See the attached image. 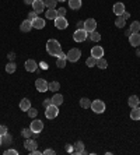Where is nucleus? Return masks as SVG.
<instances>
[{
    "label": "nucleus",
    "instance_id": "1",
    "mask_svg": "<svg viewBox=\"0 0 140 155\" xmlns=\"http://www.w3.org/2000/svg\"><path fill=\"white\" fill-rule=\"evenodd\" d=\"M46 51L50 56H56V58H58L59 54L62 53V46H60V43H59V41H56V39H49L48 41L46 42Z\"/></svg>",
    "mask_w": 140,
    "mask_h": 155
},
{
    "label": "nucleus",
    "instance_id": "2",
    "mask_svg": "<svg viewBox=\"0 0 140 155\" xmlns=\"http://www.w3.org/2000/svg\"><path fill=\"white\" fill-rule=\"evenodd\" d=\"M80 58H81V51H80V49H77V48H72V49L66 53V60L72 61V63L77 61Z\"/></svg>",
    "mask_w": 140,
    "mask_h": 155
},
{
    "label": "nucleus",
    "instance_id": "3",
    "mask_svg": "<svg viewBox=\"0 0 140 155\" xmlns=\"http://www.w3.org/2000/svg\"><path fill=\"white\" fill-rule=\"evenodd\" d=\"M91 109H93L94 113L100 115V113H104V112H105L107 106H105L104 101H101V99H95V101L91 102Z\"/></svg>",
    "mask_w": 140,
    "mask_h": 155
},
{
    "label": "nucleus",
    "instance_id": "4",
    "mask_svg": "<svg viewBox=\"0 0 140 155\" xmlns=\"http://www.w3.org/2000/svg\"><path fill=\"white\" fill-rule=\"evenodd\" d=\"M45 116H46L48 119H55V117H58L59 115V106L56 105H49L48 108H45Z\"/></svg>",
    "mask_w": 140,
    "mask_h": 155
},
{
    "label": "nucleus",
    "instance_id": "5",
    "mask_svg": "<svg viewBox=\"0 0 140 155\" xmlns=\"http://www.w3.org/2000/svg\"><path fill=\"white\" fill-rule=\"evenodd\" d=\"M87 36H88V32L86 29H76L74 34H73V39L76 42H84L87 39Z\"/></svg>",
    "mask_w": 140,
    "mask_h": 155
},
{
    "label": "nucleus",
    "instance_id": "6",
    "mask_svg": "<svg viewBox=\"0 0 140 155\" xmlns=\"http://www.w3.org/2000/svg\"><path fill=\"white\" fill-rule=\"evenodd\" d=\"M48 85H49V84H48V81L45 78H38L35 81V88L38 91H39V92H45V91H49L48 90Z\"/></svg>",
    "mask_w": 140,
    "mask_h": 155
},
{
    "label": "nucleus",
    "instance_id": "7",
    "mask_svg": "<svg viewBox=\"0 0 140 155\" xmlns=\"http://www.w3.org/2000/svg\"><path fill=\"white\" fill-rule=\"evenodd\" d=\"M95 28H97V21H95L94 18H88V20L84 21V29H86L88 34L95 31Z\"/></svg>",
    "mask_w": 140,
    "mask_h": 155
},
{
    "label": "nucleus",
    "instance_id": "8",
    "mask_svg": "<svg viewBox=\"0 0 140 155\" xmlns=\"http://www.w3.org/2000/svg\"><path fill=\"white\" fill-rule=\"evenodd\" d=\"M53 21H55V27L59 28V29H66L67 28V25H69L67 20H66L65 17H56Z\"/></svg>",
    "mask_w": 140,
    "mask_h": 155
},
{
    "label": "nucleus",
    "instance_id": "9",
    "mask_svg": "<svg viewBox=\"0 0 140 155\" xmlns=\"http://www.w3.org/2000/svg\"><path fill=\"white\" fill-rule=\"evenodd\" d=\"M91 56H94L95 59H101V58H104V48L100 46V45H97V46H94L93 49H91Z\"/></svg>",
    "mask_w": 140,
    "mask_h": 155
},
{
    "label": "nucleus",
    "instance_id": "10",
    "mask_svg": "<svg viewBox=\"0 0 140 155\" xmlns=\"http://www.w3.org/2000/svg\"><path fill=\"white\" fill-rule=\"evenodd\" d=\"M36 69H38V63H36L35 60L28 59V60L25 61V70H27V71L34 73V71H36Z\"/></svg>",
    "mask_w": 140,
    "mask_h": 155
},
{
    "label": "nucleus",
    "instance_id": "11",
    "mask_svg": "<svg viewBox=\"0 0 140 155\" xmlns=\"http://www.w3.org/2000/svg\"><path fill=\"white\" fill-rule=\"evenodd\" d=\"M29 129L32 130L34 133H41V131L43 130V123L41 122V120H34V122H31Z\"/></svg>",
    "mask_w": 140,
    "mask_h": 155
},
{
    "label": "nucleus",
    "instance_id": "12",
    "mask_svg": "<svg viewBox=\"0 0 140 155\" xmlns=\"http://www.w3.org/2000/svg\"><path fill=\"white\" fill-rule=\"evenodd\" d=\"M32 8H34V11H35L36 14L42 13V11L45 10V4H43V0H34Z\"/></svg>",
    "mask_w": 140,
    "mask_h": 155
},
{
    "label": "nucleus",
    "instance_id": "13",
    "mask_svg": "<svg viewBox=\"0 0 140 155\" xmlns=\"http://www.w3.org/2000/svg\"><path fill=\"white\" fill-rule=\"evenodd\" d=\"M112 11L115 13L116 15H122L125 13V4L122 2H118V3L114 4V7H112Z\"/></svg>",
    "mask_w": 140,
    "mask_h": 155
},
{
    "label": "nucleus",
    "instance_id": "14",
    "mask_svg": "<svg viewBox=\"0 0 140 155\" xmlns=\"http://www.w3.org/2000/svg\"><path fill=\"white\" fill-rule=\"evenodd\" d=\"M129 43L132 45V46L137 48L140 45V34L139 32H133L132 35L129 36Z\"/></svg>",
    "mask_w": 140,
    "mask_h": 155
},
{
    "label": "nucleus",
    "instance_id": "15",
    "mask_svg": "<svg viewBox=\"0 0 140 155\" xmlns=\"http://www.w3.org/2000/svg\"><path fill=\"white\" fill-rule=\"evenodd\" d=\"M24 147L27 148V150H28V151H32V150H35V148L38 147V144H36L35 138H25Z\"/></svg>",
    "mask_w": 140,
    "mask_h": 155
},
{
    "label": "nucleus",
    "instance_id": "16",
    "mask_svg": "<svg viewBox=\"0 0 140 155\" xmlns=\"http://www.w3.org/2000/svg\"><path fill=\"white\" fill-rule=\"evenodd\" d=\"M20 29H21L22 32H29V31L32 29V21H29L28 18L24 20V21L21 22V25H20Z\"/></svg>",
    "mask_w": 140,
    "mask_h": 155
},
{
    "label": "nucleus",
    "instance_id": "17",
    "mask_svg": "<svg viewBox=\"0 0 140 155\" xmlns=\"http://www.w3.org/2000/svg\"><path fill=\"white\" fill-rule=\"evenodd\" d=\"M43 27H45V20H43V18L36 17L35 20L32 21V28H35V29H42Z\"/></svg>",
    "mask_w": 140,
    "mask_h": 155
},
{
    "label": "nucleus",
    "instance_id": "18",
    "mask_svg": "<svg viewBox=\"0 0 140 155\" xmlns=\"http://www.w3.org/2000/svg\"><path fill=\"white\" fill-rule=\"evenodd\" d=\"M29 108H31V101H29V99L24 98V99L20 101V109H21L22 112H27Z\"/></svg>",
    "mask_w": 140,
    "mask_h": 155
},
{
    "label": "nucleus",
    "instance_id": "19",
    "mask_svg": "<svg viewBox=\"0 0 140 155\" xmlns=\"http://www.w3.org/2000/svg\"><path fill=\"white\" fill-rule=\"evenodd\" d=\"M73 152L74 154H84V143L83 141H77L73 147Z\"/></svg>",
    "mask_w": 140,
    "mask_h": 155
},
{
    "label": "nucleus",
    "instance_id": "20",
    "mask_svg": "<svg viewBox=\"0 0 140 155\" xmlns=\"http://www.w3.org/2000/svg\"><path fill=\"white\" fill-rule=\"evenodd\" d=\"M50 99H52V105H56V106H60L63 104V95L60 94H55Z\"/></svg>",
    "mask_w": 140,
    "mask_h": 155
},
{
    "label": "nucleus",
    "instance_id": "21",
    "mask_svg": "<svg viewBox=\"0 0 140 155\" xmlns=\"http://www.w3.org/2000/svg\"><path fill=\"white\" fill-rule=\"evenodd\" d=\"M130 119L132 120H140V108L139 106L132 108V110H130Z\"/></svg>",
    "mask_w": 140,
    "mask_h": 155
},
{
    "label": "nucleus",
    "instance_id": "22",
    "mask_svg": "<svg viewBox=\"0 0 140 155\" xmlns=\"http://www.w3.org/2000/svg\"><path fill=\"white\" fill-rule=\"evenodd\" d=\"M69 2V7L72 10H79L81 8V0H67Z\"/></svg>",
    "mask_w": 140,
    "mask_h": 155
},
{
    "label": "nucleus",
    "instance_id": "23",
    "mask_svg": "<svg viewBox=\"0 0 140 155\" xmlns=\"http://www.w3.org/2000/svg\"><path fill=\"white\" fill-rule=\"evenodd\" d=\"M139 97L137 95H132V97H129V101H128V104H129L130 108H136V106H139Z\"/></svg>",
    "mask_w": 140,
    "mask_h": 155
},
{
    "label": "nucleus",
    "instance_id": "24",
    "mask_svg": "<svg viewBox=\"0 0 140 155\" xmlns=\"http://www.w3.org/2000/svg\"><path fill=\"white\" fill-rule=\"evenodd\" d=\"M45 17L48 20H55V18L58 17V11L55 10V8H48V11H45Z\"/></svg>",
    "mask_w": 140,
    "mask_h": 155
},
{
    "label": "nucleus",
    "instance_id": "25",
    "mask_svg": "<svg viewBox=\"0 0 140 155\" xmlns=\"http://www.w3.org/2000/svg\"><path fill=\"white\" fill-rule=\"evenodd\" d=\"M80 106H81L83 109H88V108H91V101L88 99V98H81L80 99Z\"/></svg>",
    "mask_w": 140,
    "mask_h": 155
},
{
    "label": "nucleus",
    "instance_id": "26",
    "mask_svg": "<svg viewBox=\"0 0 140 155\" xmlns=\"http://www.w3.org/2000/svg\"><path fill=\"white\" fill-rule=\"evenodd\" d=\"M15 69H17V66H15L14 61H10V63L6 64V71H7L9 74H13V73L15 71Z\"/></svg>",
    "mask_w": 140,
    "mask_h": 155
},
{
    "label": "nucleus",
    "instance_id": "27",
    "mask_svg": "<svg viewBox=\"0 0 140 155\" xmlns=\"http://www.w3.org/2000/svg\"><path fill=\"white\" fill-rule=\"evenodd\" d=\"M59 88H60V84H59L58 81H52V83H49V85H48V90L52 91V92H56Z\"/></svg>",
    "mask_w": 140,
    "mask_h": 155
},
{
    "label": "nucleus",
    "instance_id": "28",
    "mask_svg": "<svg viewBox=\"0 0 140 155\" xmlns=\"http://www.w3.org/2000/svg\"><path fill=\"white\" fill-rule=\"evenodd\" d=\"M126 24V20L122 17V15H118V18H116V21H115V25L118 27V28H123Z\"/></svg>",
    "mask_w": 140,
    "mask_h": 155
},
{
    "label": "nucleus",
    "instance_id": "29",
    "mask_svg": "<svg viewBox=\"0 0 140 155\" xmlns=\"http://www.w3.org/2000/svg\"><path fill=\"white\" fill-rule=\"evenodd\" d=\"M90 39L93 41V42H100L101 41V34L97 32V31H93V32H90Z\"/></svg>",
    "mask_w": 140,
    "mask_h": 155
},
{
    "label": "nucleus",
    "instance_id": "30",
    "mask_svg": "<svg viewBox=\"0 0 140 155\" xmlns=\"http://www.w3.org/2000/svg\"><path fill=\"white\" fill-rule=\"evenodd\" d=\"M11 141H13V138H11L10 134H4V136H2V143H3V145H10Z\"/></svg>",
    "mask_w": 140,
    "mask_h": 155
},
{
    "label": "nucleus",
    "instance_id": "31",
    "mask_svg": "<svg viewBox=\"0 0 140 155\" xmlns=\"http://www.w3.org/2000/svg\"><path fill=\"white\" fill-rule=\"evenodd\" d=\"M43 4L48 8H55L56 4H58V0H43Z\"/></svg>",
    "mask_w": 140,
    "mask_h": 155
},
{
    "label": "nucleus",
    "instance_id": "32",
    "mask_svg": "<svg viewBox=\"0 0 140 155\" xmlns=\"http://www.w3.org/2000/svg\"><path fill=\"white\" fill-rule=\"evenodd\" d=\"M97 60H98V59H95L94 56H90V58L86 60L87 67H94V66H97Z\"/></svg>",
    "mask_w": 140,
    "mask_h": 155
},
{
    "label": "nucleus",
    "instance_id": "33",
    "mask_svg": "<svg viewBox=\"0 0 140 155\" xmlns=\"http://www.w3.org/2000/svg\"><path fill=\"white\" fill-rule=\"evenodd\" d=\"M32 134H34V131L31 129H24L21 131V136L24 138H31V137H32Z\"/></svg>",
    "mask_w": 140,
    "mask_h": 155
},
{
    "label": "nucleus",
    "instance_id": "34",
    "mask_svg": "<svg viewBox=\"0 0 140 155\" xmlns=\"http://www.w3.org/2000/svg\"><path fill=\"white\" fill-rule=\"evenodd\" d=\"M97 66L100 67V69H107V67H108V61L105 60L104 58H101V59H98V60H97Z\"/></svg>",
    "mask_w": 140,
    "mask_h": 155
},
{
    "label": "nucleus",
    "instance_id": "35",
    "mask_svg": "<svg viewBox=\"0 0 140 155\" xmlns=\"http://www.w3.org/2000/svg\"><path fill=\"white\" fill-rule=\"evenodd\" d=\"M130 31H132V32H139L140 31V22L139 21H135V22H132V24H130Z\"/></svg>",
    "mask_w": 140,
    "mask_h": 155
},
{
    "label": "nucleus",
    "instance_id": "36",
    "mask_svg": "<svg viewBox=\"0 0 140 155\" xmlns=\"http://www.w3.org/2000/svg\"><path fill=\"white\" fill-rule=\"evenodd\" d=\"M56 66H58L59 69H63V67H66V59H59L56 60Z\"/></svg>",
    "mask_w": 140,
    "mask_h": 155
},
{
    "label": "nucleus",
    "instance_id": "37",
    "mask_svg": "<svg viewBox=\"0 0 140 155\" xmlns=\"http://www.w3.org/2000/svg\"><path fill=\"white\" fill-rule=\"evenodd\" d=\"M27 112H28V116H31V117H36V115H38V110L34 108H29Z\"/></svg>",
    "mask_w": 140,
    "mask_h": 155
},
{
    "label": "nucleus",
    "instance_id": "38",
    "mask_svg": "<svg viewBox=\"0 0 140 155\" xmlns=\"http://www.w3.org/2000/svg\"><path fill=\"white\" fill-rule=\"evenodd\" d=\"M56 11H58V17H65V15H66V13H67L65 7H60V8H59V10H56Z\"/></svg>",
    "mask_w": 140,
    "mask_h": 155
},
{
    "label": "nucleus",
    "instance_id": "39",
    "mask_svg": "<svg viewBox=\"0 0 140 155\" xmlns=\"http://www.w3.org/2000/svg\"><path fill=\"white\" fill-rule=\"evenodd\" d=\"M36 17H38V14H36L35 11H29V13H28V20H29V21H34Z\"/></svg>",
    "mask_w": 140,
    "mask_h": 155
},
{
    "label": "nucleus",
    "instance_id": "40",
    "mask_svg": "<svg viewBox=\"0 0 140 155\" xmlns=\"http://www.w3.org/2000/svg\"><path fill=\"white\" fill-rule=\"evenodd\" d=\"M4 154L6 155H18V151H15V150H7V151H4Z\"/></svg>",
    "mask_w": 140,
    "mask_h": 155
},
{
    "label": "nucleus",
    "instance_id": "41",
    "mask_svg": "<svg viewBox=\"0 0 140 155\" xmlns=\"http://www.w3.org/2000/svg\"><path fill=\"white\" fill-rule=\"evenodd\" d=\"M42 154H45V155H55V151H53V150H50V148H46Z\"/></svg>",
    "mask_w": 140,
    "mask_h": 155
},
{
    "label": "nucleus",
    "instance_id": "42",
    "mask_svg": "<svg viewBox=\"0 0 140 155\" xmlns=\"http://www.w3.org/2000/svg\"><path fill=\"white\" fill-rule=\"evenodd\" d=\"M7 133V127L6 126H0V136H4Z\"/></svg>",
    "mask_w": 140,
    "mask_h": 155
},
{
    "label": "nucleus",
    "instance_id": "43",
    "mask_svg": "<svg viewBox=\"0 0 140 155\" xmlns=\"http://www.w3.org/2000/svg\"><path fill=\"white\" fill-rule=\"evenodd\" d=\"M43 106H45V108H48V106H49V105H52V99H43Z\"/></svg>",
    "mask_w": 140,
    "mask_h": 155
},
{
    "label": "nucleus",
    "instance_id": "44",
    "mask_svg": "<svg viewBox=\"0 0 140 155\" xmlns=\"http://www.w3.org/2000/svg\"><path fill=\"white\" fill-rule=\"evenodd\" d=\"M66 152H73V145H70V144H66Z\"/></svg>",
    "mask_w": 140,
    "mask_h": 155
},
{
    "label": "nucleus",
    "instance_id": "45",
    "mask_svg": "<svg viewBox=\"0 0 140 155\" xmlns=\"http://www.w3.org/2000/svg\"><path fill=\"white\" fill-rule=\"evenodd\" d=\"M77 29H84V21L77 22Z\"/></svg>",
    "mask_w": 140,
    "mask_h": 155
},
{
    "label": "nucleus",
    "instance_id": "46",
    "mask_svg": "<svg viewBox=\"0 0 140 155\" xmlns=\"http://www.w3.org/2000/svg\"><path fill=\"white\" fill-rule=\"evenodd\" d=\"M29 154H31V155H41L42 152H39V151H38V150L35 148V150H32V151H29Z\"/></svg>",
    "mask_w": 140,
    "mask_h": 155
},
{
    "label": "nucleus",
    "instance_id": "47",
    "mask_svg": "<svg viewBox=\"0 0 140 155\" xmlns=\"http://www.w3.org/2000/svg\"><path fill=\"white\" fill-rule=\"evenodd\" d=\"M14 58H15V54L13 53V52H10V53H9V59H10V60L13 61V60H14Z\"/></svg>",
    "mask_w": 140,
    "mask_h": 155
},
{
    "label": "nucleus",
    "instance_id": "48",
    "mask_svg": "<svg viewBox=\"0 0 140 155\" xmlns=\"http://www.w3.org/2000/svg\"><path fill=\"white\" fill-rule=\"evenodd\" d=\"M122 17L125 18V20H128V18L130 17V14H129V13H126V11H125V13H123V14H122Z\"/></svg>",
    "mask_w": 140,
    "mask_h": 155
},
{
    "label": "nucleus",
    "instance_id": "49",
    "mask_svg": "<svg viewBox=\"0 0 140 155\" xmlns=\"http://www.w3.org/2000/svg\"><path fill=\"white\" fill-rule=\"evenodd\" d=\"M136 56H137V58H140V46L136 48Z\"/></svg>",
    "mask_w": 140,
    "mask_h": 155
},
{
    "label": "nucleus",
    "instance_id": "50",
    "mask_svg": "<svg viewBox=\"0 0 140 155\" xmlns=\"http://www.w3.org/2000/svg\"><path fill=\"white\" fill-rule=\"evenodd\" d=\"M58 58H59V59H66V53H63V52H62V53L59 54Z\"/></svg>",
    "mask_w": 140,
    "mask_h": 155
},
{
    "label": "nucleus",
    "instance_id": "51",
    "mask_svg": "<svg viewBox=\"0 0 140 155\" xmlns=\"http://www.w3.org/2000/svg\"><path fill=\"white\" fill-rule=\"evenodd\" d=\"M24 2H25V4H31V6L34 3V0H24Z\"/></svg>",
    "mask_w": 140,
    "mask_h": 155
},
{
    "label": "nucleus",
    "instance_id": "52",
    "mask_svg": "<svg viewBox=\"0 0 140 155\" xmlns=\"http://www.w3.org/2000/svg\"><path fill=\"white\" fill-rule=\"evenodd\" d=\"M132 34H133L132 31H130V29H128V31H126V32H125V35H126V36H130V35H132Z\"/></svg>",
    "mask_w": 140,
    "mask_h": 155
},
{
    "label": "nucleus",
    "instance_id": "53",
    "mask_svg": "<svg viewBox=\"0 0 140 155\" xmlns=\"http://www.w3.org/2000/svg\"><path fill=\"white\" fill-rule=\"evenodd\" d=\"M2 144H3V143H2V136H0V145H2Z\"/></svg>",
    "mask_w": 140,
    "mask_h": 155
},
{
    "label": "nucleus",
    "instance_id": "54",
    "mask_svg": "<svg viewBox=\"0 0 140 155\" xmlns=\"http://www.w3.org/2000/svg\"><path fill=\"white\" fill-rule=\"evenodd\" d=\"M58 2H66V0H58Z\"/></svg>",
    "mask_w": 140,
    "mask_h": 155
}]
</instances>
